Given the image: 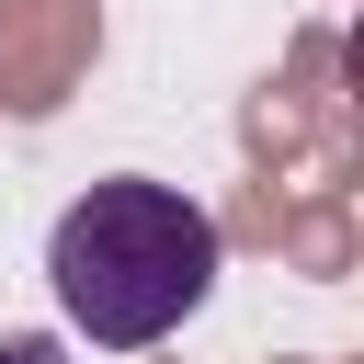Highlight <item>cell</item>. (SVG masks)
<instances>
[{
	"label": "cell",
	"instance_id": "obj_2",
	"mask_svg": "<svg viewBox=\"0 0 364 364\" xmlns=\"http://www.w3.org/2000/svg\"><path fill=\"white\" fill-rule=\"evenodd\" d=\"M0 364H68V341H57V330H11V341H0Z\"/></svg>",
	"mask_w": 364,
	"mask_h": 364
},
{
	"label": "cell",
	"instance_id": "obj_1",
	"mask_svg": "<svg viewBox=\"0 0 364 364\" xmlns=\"http://www.w3.org/2000/svg\"><path fill=\"white\" fill-rule=\"evenodd\" d=\"M46 284H57L68 341H91V353H148V341H171V330L216 296V216H205L182 182L114 171V182H91V193L46 228Z\"/></svg>",
	"mask_w": 364,
	"mask_h": 364
}]
</instances>
